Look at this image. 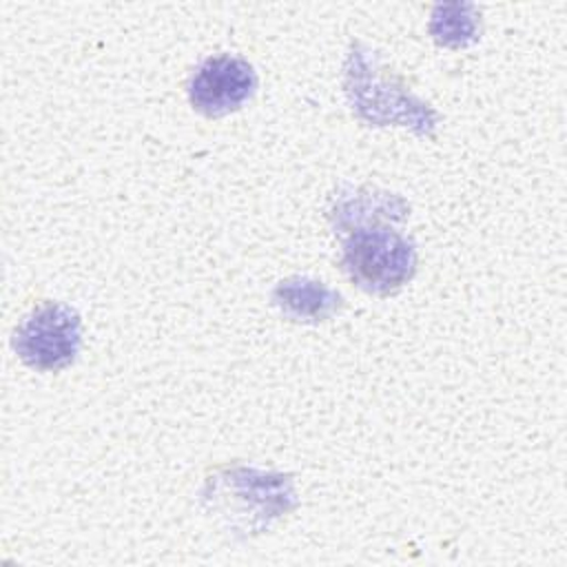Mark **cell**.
Returning a JSON list of instances; mask_svg holds the SVG:
<instances>
[{"label": "cell", "mask_w": 567, "mask_h": 567, "mask_svg": "<svg viewBox=\"0 0 567 567\" xmlns=\"http://www.w3.org/2000/svg\"><path fill=\"white\" fill-rule=\"evenodd\" d=\"M478 13L474 4H436L430 20V33L436 44L467 47L478 40Z\"/></svg>", "instance_id": "5b68a950"}, {"label": "cell", "mask_w": 567, "mask_h": 567, "mask_svg": "<svg viewBox=\"0 0 567 567\" xmlns=\"http://www.w3.org/2000/svg\"><path fill=\"white\" fill-rule=\"evenodd\" d=\"M275 306L292 321H326L341 308V295L321 281L308 277H290L277 284L272 292Z\"/></svg>", "instance_id": "277c9868"}, {"label": "cell", "mask_w": 567, "mask_h": 567, "mask_svg": "<svg viewBox=\"0 0 567 567\" xmlns=\"http://www.w3.org/2000/svg\"><path fill=\"white\" fill-rule=\"evenodd\" d=\"M80 315L58 301L35 306L13 332V350L20 361L40 372H55L71 365L80 352Z\"/></svg>", "instance_id": "7a4b0ae2"}, {"label": "cell", "mask_w": 567, "mask_h": 567, "mask_svg": "<svg viewBox=\"0 0 567 567\" xmlns=\"http://www.w3.org/2000/svg\"><path fill=\"white\" fill-rule=\"evenodd\" d=\"M343 213H354L357 224L343 241V270L363 290L374 295H390L405 286L416 270L414 244L388 224H379V215L405 210V204L383 193L372 215L365 210V197L354 202V208L341 206Z\"/></svg>", "instance_id": "6da1fadb"}, {"label": "cell", "mask_w": 567, "mask_h": 567, "mask_svg": "<svg viewBox=\"0 0 567 567\" xmlns=\"http://www.w3.org/2000/svg\"><path fill=\"white\" fill-rule=\"evenodd\" d=\"M257 89V73L248 60L215 55L204 60L188 82L193 109L206 117H221L237 111Z\"/></svg>", "instance_id": "3957f363"}]
</instances>
